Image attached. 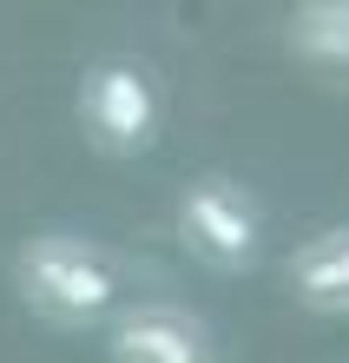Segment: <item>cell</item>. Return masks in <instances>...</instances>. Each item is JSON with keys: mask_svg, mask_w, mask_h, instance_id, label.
Here are the masks:
<instances>
[{"mask_svg": "<svg viewBox=\"0 0 349 363\" xmlns=\"http://www.w3.org/2000/svg\"><path fill=\"white\" fill-rule=\"evenodd\" d=\"M13 297L53 330H105L132 304V271L119 251L79 231H33L7 258Z\"/></svg>", "mask_w": 349, "mask_h": 363, "instance_id": "obj_1", "label": "cell"}, {"mask_svg": "<svg viewBox=\"0 0 349 363\" xmlns=\"http://www.w3.org/2000/svg\"><path fill=\"white\" fill-rule=\"evenodd\" d=\"M73 119L79 139L93 145L99 159H145L165 133V93L159 73L132 53H99L86 60L79 93H73Z\"/></svg>", "mask_w": 349, "mask_h": 363, "instance_id": "obj_2", "label": "cell"}, {"mask_svg": "<svg viewBox=\"0 0 349 363\" xmlns=\"http://www.w3.org/2000/svg\"><path fill=\"white\" fill-rule=\"evenodd\" d=\"M171 225H178V245L198 258L205 271H251L264 258V205H257V191L231 172H198L185 191H178V211H171Z\"/></svg>", "mask_w": 349, "mask_h": 363, "instance_id": "obj_3", "label": "cell"}, {"mask_svg": "<svg viewBox=\"0 0 349 363\" xmlns=\"http://www.w3.org/2000/svg\"><path fill=\"white\" fill-rule=\"evenodd\" d=\"M105 357L113 363H217V337L191 304L132 297L105 324Z\"/></svg>", "mask_w": 349, "mask_h": 363, "instance_id": "obj_4", "label": "cell"}, {"mask_svg": "<svg viewBox=\"0 0 349 363\" xmlns=\"http://www.w3.org/2000/svg\"><path fill=\"white\" fill-rule=\"evenodd\" d=\"M283 291L310 317H349V225L310 231V238L283 258Z\"/></svg>", "mask_w": 349, "mask_h": 363, "instance_id": "obj_5", "label": "cell"}, {"mask_svg": "<svg viewBox=\"0 0 349 363\" xmlns=\"http://www.w3.org/2000/svg\"><path fill=\"white\" fill-rule=\"evenodd\" d=\"M290 53L310 67H349V0H310L290 13Z\"/></svg>", "mask_w": 349, "mask_h": 363, "instance_id": "obj_6", "label": "cell"}]
</instances>
